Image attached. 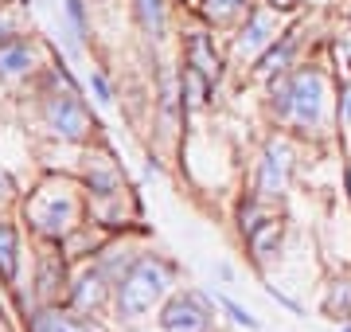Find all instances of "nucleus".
Returning a JSON list of instances; mask_svg holds the SVG:
<instances>
[{"label": "nucleus", "mask_w": 351, "mask_h": 332, "mask_svg": "<svg viewBox=\"0 0 351 332\" xmlns=\"http://www.w3.org/2000/svg\"><path fill=\"white\" fill-rule=\"evenodd\" d=\"M156 172H160V165H156V161L149 156V161H145V176H156Z\"/></svg>", "instance_id": "25"}, {"label": "nucleus", "mask_w": 351, "mask_h": 332, "mask_svg": "<svg viewBox=\"0 0 351 332\" xmlns=\"http://www.w3.org/2000/svg\"><path fill=\"white\" fill-rule=\"evenodd\" d=\"M63 8H66V20H71L75 39L82 43V39H86V4H82V0H63Z\"/></svg>", "instance_id": "19"}, {"label": "nucleus", "mask_w": 351, "mask_h": 332, "mask_svg": "<svg viewBox=\"0 0 351 332\" xmlns=\"http://www.w3.org/2000/svg\"><path fill=\"white\" fill-rule=\"evenodd\" d=\"M133 8H137V20L145 24L152 39L164 36V0H133Z\"/></svg>", "instance_id": "16"}, {"label": "nucleus", "mask_w": 351, "mask_h": 332, "mask_svg": "<svg viewBox=\"0 0 351 332\" xmlns=\"http://www.w3.org/2000/svg\"><path fill=\"white\" fill-rule=\"evenodd\" d=\"M219 305H223V313H226L230 320H234V324H242V329H250V332L262 329V320L254 317L250 309H242L239 301H234V297H219Z\"/></svg>", "instance_id": "18"}, {"label": "nucleus", "mask_w": 351, "mask_h": 332, "mask_svg": "<svg viewBox=\"0 0 351 332\" xmlns=\"http://www.w3.org/2000/svg\"><path fill=\"white\" fill-rule=\"evenodd\" d=\"M32 332H94V329H90L86 320L59 313V309H43V313L32 317Z\"/></svg>", "instance_id": "15"}, {"label": "nucleus", "mask_w": 351, "mask_h": 332, "mask_svg": "<svg viewBox=\"0 0 351 332\" xmlns=\"http://www.w3.org/2000/svg\"><path fill=\"white\" fill-rule=\"evenodd\" d=\"M27 223L36 235H43L47 243H63L66 235L78 227V195L66 184H43L39 192L27 200Z\"/></svg>", "instance_id": "2"}, {"label": "nucleus", "mask_w": 351, "mask_h": 332, "mask_svg": "<svg viewBox=\"0 0 351 332\" xmlns=\"http://www.w3.org/2000/svg\"><path fill=\"white\" fill-rule=\"evenodd\" d=\"M265 294L274 297L277 305H285V309H289V313H297V317H301V313H304V309H301V305H297V301H293V297H285V294H281V289H277V285H265Z\"/></svg>", "instance_id": "23"}, {"label": "nucleus", "mask_w": 351, "mask_h": 332, "mask_svg": "<svg viewBox=\"0 0 351 332\" xmlns=\"http://www.w3.org/2000/svg\"><path fill=\"white\" fill-rule=\"evenodd\" d=\"M274 32H277L274 12H265V8H250L234 47H239V55H258V51H265V47H269V43L277 39Z\"/></svg>", "instance_id": "7"}, {"label": "nucleus", "mask_w": 351, "mask_h": 332, "mask_svg": "<svg viewBox=\"0 0 351 332\" xmlns=\"http://www.w3.org/2000/svg\"><path fill=\"white\" fill-rule=\"evenodd\" d=\"M106 297H110V285H106V274L101 270H86V274H78L71 281V305L78 313H94Z\"/></svg>", "instance_id": "9"}, {"label": "nucleus", "mask_w": 351, "mask_h": 332, "mask_svg": "<svg viewBox=\"0 0 351 332\" xmlns=\"http://www.w3.org/2000/svg\"><path fill=\"white\" fill-rule=\"evenodd\" d=\"M289 172H293V145L274 137L262 149V168H258V200H277L289 188Z\"/></svg>", "instance_id": "6"}, {"label": "nucleus", "mask_w": 351, "mask_h": 332, "mask_svg": "<svg viewBox=\"0 0 351 332\" xmlns=\"http://www.w3.org/2000/svg\"><path fill=\"white\" fill-rule=\"evenodd\" d=\"M339 121L351 129V86H343V98H339Z\"/></svg>", "instance_id": "24"}, {"label": "nucleus", "mask_w": 351, "mask_h": 332, "mask_svg": "<svg viewBox=\"0 0 351 332\" xmlns=\"http://www.w3.org/2000/svg\"><path fill=\"white\" fill-rule=\"evenodd\" d=\"M184 67H191V71H199L207 82H219V75H223V63H219V55H215V47H211V36L207 32H191L188 36V63Z\"/></svg>", "instance_id": "11"}, {"label": "nucleus", "mask_w": 351, "mask_h": 332, "mask_svg": "<svg viewBox=\"0 0 351 332\" xmlns=\"http://www.w3.org/2000/svg\"><path fill=\"white\" fill-rule=\"evenodd\" d=\"M343 332H351V324H348V329H343Z\"/></svg>", "instance_id": "27"}, {"label": "nucleus", "mask_w": 351, "mask_h": 332, "mask_svg": "<svg viewBox=\"0 0 351 332\" xmlns=\"http://www.w3.org/2000/svg\"><path fill=\"white\" fill-rule=\"evenodd\" d=\"M43 114H47V126L55 137H63V141H86L90 137V114L71 86L55 90L47 98V110Z\"/></svg>", "instance_id": "4"}, {"label": "nucleus", "mask_w": 351, "mask_h": 332, "mask_svg": "<svg viewBox=\"0 0 351 332\" xmlns=\"http://www.w3.org/2000/svg\"><path fill=\"white\" fill-rule=\"evenodd\" d=\"M269 8H297V0H269Z\"/></svg>", "instance_id": "26"}, {"label": "nucleus", "mask_w": 351, "mask_h": 332, "mask_svg": "<svg viewBox=\"0 0 351 332\" xmlns=\"http://www.w3.org/2000/svg\"><path fill=\"white\" fill-rule=\"evenodd\" d=\"M32 67H36L32 39L16 36V39H4L0 43V82H20L24 75H32Z\"/></svg>", "instance_id": "8"}, {"label": "nucleus", "mask_w": 351, "mask_h": 332, "mask_svg": "<svg viewBox=\"0 0 351 332\" xmlns=\"http://www.w3.org/2000/svg\"><path fill=\"white\" fill-rule=\"evenodd\" d=\"M293 47H297V39L293 36H281L277 43H269L262 51V59H258V75H285V67H289V59H293Z\"/></svg>", "instance_id": "14"}, {"label": "nucleus", "mask_w": 351, "mask_h": 332, "mask_svg": "<svg viewBox=\"0 0 351 332\" xmlns=\"http://www.w3.org/2000/svg\"><path fill=\"white\" fill-rule=\"evenodd\" d=\"M90 86H94V94H98L101 106L113 102V90H110V82H106V75H101V71H94V75H90Z\"/></svg>", "instance_id": "22"}, {"label": "nucleus", "mask_w": 351, "mask_h": 332, "mask_svg": "<svg viewBox=\"0 0 351 332\" xmlns=\"http://www.w3.org/2000/svg\"><path fill=\"white\" fill-rule=\"evenodd\" d=\"M246 246H250V254L258 266H265L269 258H277V250H281V223L269 215H262L258 223H254L250 230H246Z\"/></svg>", "instance_id": "10"}, {"label": "nucleus", "mask_w": 351, "mask_h": 332, "mask_svg": "<svg viewBox=\"0 0 351 332\" xmlns=\"http://www.w3.org/2000/svg\"><path fill=\"white\" fill-rule=\"evenodd\" d=\"M289 98H293V110H289V121H297L301 129H320L328 114V82L316 67H297L289 75Z\"/></svg>", "instance_id": "3"}, {"label": "nucleus", "mask_w": 351, "mask_h": 332, "mask_svg": "<svg viewBox=\"0 0 351 332\" xmlns=\"http://www.w3.org/2000/svg\"><path fill=\"white\" fill-rule=\"evenodd\" d=\"M176 285V266L160 254H137V262L117 278L113 289V309L121 320H141L149 309H156Z\"/></svg>", "instance_id": "1"}, {"label": "nucleus", "mask_w": 351, "mask_h": 332, "mask_svg": "<svg viewBox=\"0 0 351 332\" xmlns=\"http://www.w3.org/2000/svg\"><path fill=\"white\" fill-rule=\"evenodd\" d=\"M328 309H336L339 320H348V313H351V281H339L336 289H332V297H328Z\"/></svg>", "instance_id": "21"}, {"label": "nucleus", "mask_w": 351, "mask_h": 332, "mask_svg": "<svg viewBox=\"0 0 351 332\" xmlns=\"http://www.w3.org/2000/svg\"><path fill=\"white\" fill-rule=\"evenodd\" d=\"M16 270H20V230L0 219V278L16 281Z\"/></svg>", "instance_id": "13"}, {"label": "nucleus", "mask_w": 351, "mask_h": 332, "mask_svg": "<svg viewBox=\"0 0 351 332\" xmlns=\"http://www.w3.org/2000/svg\"><path fill=\"white\" fill-rule=\"evenodd\" d=\"M86 192H90V204L101 207V204H110V200H117L125 188H121V176H117L113 165H94L86 172Z\"/></svg>", "instance_id": "12"}, {"label": "nucleus", "mask_w": 351, "mask_h": 332, "mask_svg": "<svg viewBox=\"0 0 351 332\" xmlns=\"http://www.w3.org/2000/svg\"><path fill=\"white\" fill-rule=\"evenodd\" d=\"M246 8V0H203V16L211 20V24H223L230 16H239Z\"/></svg>", "instance_id": "17"}, {"label": "nucleus", "mask_w": 351, "mask_h": 332, "mask_svg": "<svg viewBox=\"0 0 351 332\" xmlns=\"http://www.w3.org/2000/svg\"><path fill=\"white\" fill-rule=\"evenodd\" d=\"M211 297L203 294H176L160 309V329L164 332H211Z\"/></svg>", "instance_id": "5"}, {"label": "nucleus", "mask_w": 351, "mask_h": 332, "mask_svg": "<svg viewBox=\"0 0 351 332\" xmlns=\"http://www.w3.org/2000/svg\"><path fill=\"white\" fill-rule=\"evenodd\" d=\"M16 36H24V32H20V8L0 4V43H4V39H16Z\"/></svg>", "instance_id": "20"}]
</instances>
